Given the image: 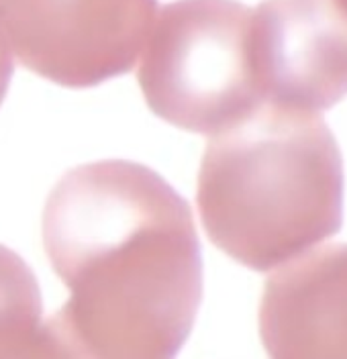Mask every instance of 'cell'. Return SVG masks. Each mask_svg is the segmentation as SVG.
Instances as JSON below:
<instances>
[{"label": "cell", "mask_w": 347, "mask_h": 359, "mask_svg": "<svg viewBox=\"0 0 347 359\" xmlns=\"http://www.w3.org/2000/svg\"><path fill=\"white\" fill-rule=\"evenodd\" d=\"M11 47L4 39V33L0 29V104L6 96V90L11 86L13 80V55H11Z\"/></svg>", "instance_id": "obj_8"}, {"label": "cell", "mask_w": 347, "mask_h": 359, "mask_svg": "<svg viewBox=\"0 0 347 359\" xmlns=\"http://www.w3.org/2000/svg\"><path fill=\"white\" fill-rule=\"evenodd\" d=\"M43 247L68 286L55 313L86 359H176L203 298L188 202L135 161L78 165L43 210Z\"/></svg>", "instance_id": "obj_1"}, {"label": "cell", "mask_w": 347, "mask_h": 359, "mask_svg": "<svg viewBox=\"0 0 347 359\" xmlns=\"http://www.w3.org/2000/svg\"><path fill=\"white\" fill-rule=\"evenodd\" d=\"M158 0H0V29L27 69L66 88L129 74Z\"/></svg>", "instance_id": "obj_4"}, {"label": "cell", "mask_w": 347, "mask_h": 359, "mask_svg": "<svg viewBox=\"0 0 347 359\" xmlns=\"http://www.w3.org/2000/svg\"><path fill=\"white\" fill-rule=\"evenodd\" d=\"M339 2H341V4H343V6L347 8V0H339Z\"/></svg>", "instance_id": "obj_9"}, {"label": "cell", "mask_w": 347, "mask_h": 359, "mask_svg": "<svg viewBox=\"0 0 347 359\" xmlns=\"http://www.w3.org/2000/svg\"><path fill=\"white\" fill-rule=\"evenodd\" d=\"M0 359H84L51 314L43 320L35 273L0 243Z\"/></svg>", "instance_id": "obj_7"}, {"label": "cell", "mask_w": 347, "mask_h": 359, "mask_svg": "<svg viewBox=\"0 0 347 359\" xmlns=\"http://www.w3.org/2000/svg\"><path fill=\"white\" fill-rule=\"evenodd\" d=\"M252 43L264 104L302 112L347 96V8L339 0H264Z\"/></svg>", "instance_id": "obj_5"}, {"label": "cell", "mask_w": 347, "mask_h": 359, "mask_svg": "<svg viewBox=\"0 0 347 359\" xmlns=\"http://www.w3.org/2000/svg\"><path fill=\"white\" fill-rule=\"evenodd\" d=\"M257 320L270 359H347V243L308 249L272 273Z\"/></svg>", "instance_id": "obj_6"}, {"label": "cell", "mask_w": 347, "mask_h": 359, "mask_svg": "<svg viewBox=\"0 0 347 359\" xmlns=\"http://www.w3.org/2000/svg\"><path fill=\"white\" fill-rule=\"evenodd\" d=\"M196 202L223 253L254 271L280 268L341 229L339 145L317 112L261 104L210 137Z\"/></svg>", "instance_id": "obj_2"}, {"label": "cell", "mask_w": 347, "mask_h": 359, "mask_svg": "<svg viewBox=\"0 0 347 359\" xmlns=\"http://www.w3.org/2000/svg\"><path fill=\"white\" fill-rule=\"evenodd\" d=\"M254 8L237 0H174L151 25L137 80L147 107L188 133L215 137L261 109Z\"/></svg>", "instance_id": "obj_3"}]
</instances>
